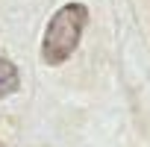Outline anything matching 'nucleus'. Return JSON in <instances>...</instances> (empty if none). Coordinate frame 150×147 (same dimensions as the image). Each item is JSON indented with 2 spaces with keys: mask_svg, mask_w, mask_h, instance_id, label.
I'll list each match as a JSON object with an SVG mask.
<instances>
[{
  "mask_svg": "<svg viewBox=\"0 0 150 147\" xmlns=\"http://www.w3.org/2000/svg\"><path fill=\"white\" fill-rule=\"evenodd\" d=\"M18 88H21V74H18L15 62L0 53V97H9Z\"/></svg>",
  "mask_w": 150,
  "mask_h": 147,
  "instance_id": "nucleus-2",
  "label": "nucleus"
},
{
  "mask_svg": "<svg viewBox=\"0 0 150 147\" xmlns=\"http://www.w3.org/2000/svg\"><path fill=\"white\" fill-rule=\"evenodd\" d=\"M0 147H3V144H0Z\"/></svg>",
  "mask_w": 150,
  "mask_h": 147,
  "instance_id": "nucleus-3",
  "label": "nucleus"
},
{
  "mask_svg": "<svg viewBox=\"0 0 150 147\" xmlns=\"http://www.w3.org/2000/svg\"><path fill=\"white\" fill-rule=\"evenodd\" d=\"M88 21V9L83 3H65L47 24L44 38H41V59L47 65H62L77 50L83 30Z\"/></svg>",
  "mask_w": 150,
  "mask_h": 147,
  "instance_id": "nucleus-1",
  "label": "nucleus"
}]
</instances>
